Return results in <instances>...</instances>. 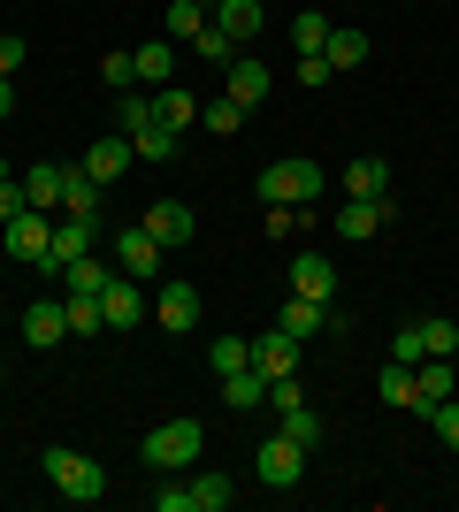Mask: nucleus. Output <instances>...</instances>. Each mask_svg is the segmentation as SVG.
<instances>
[{
  "label": "nucleus",
  "instance_id": "nucleus-43",
  "mask_svg": "<svg viewBox=\"0 0 459 512\" xmlns=\"http://www.w3.org/2000/svg\"><path fill=\"white\" fill-rule=\"evenodd\" d=\"M299 222H306V207H268V237H276V245H291Z\"/></svg>",
  "mask_w": 459,
  "mask_h": 512
},
{
  "label": "nucleus",
  "instance_id": "nucleus-4",
  "mask_svg": "<svg viewBox=\"0 0 459 512\" xmlns=\"http://www.w3.org/2000/svg\"><path fill=\"white\" fill-rule=\"evenodd\" d=\"M253 474H261L268 490H299V474H306V444H291L284 428H276V436L253 451Z\"/></svg>",
  "mask_w": 459,
  "mask_h": 512
},
{
  "label": "nucleus",
  "instance_id": "nucleus-21",
  "mask_svg": "<svg viewBox=\"0 0 459 512\" xmlns=\"http://www.w3.org/2000/svg\"><path fill=\"white\" fill-rule=\"evenodd\" d=\"M276 329H291V337H322V329H329V299H299V291H291V306H284V314H276Z\"/></svg>",
  "mask_w": 459,
  "mask_h": 512
},
{
  "label": "nucleus",
  "instance_id": "nucleus-34",
  "mask_svg": "<svg viewBox=\"0 0 459 512\" xmlns=\"http://www.w3.org/2000/svg\"><path fill=\"white\" fill-rule=\"evenodd\" d=\"M207 367H215V375H230V367H253V337H215V344H207Z\"/></svg>",
  "mask_w": 459,
  "mask_h": 512
},
{
  "label": "nucleus",
  "instance_id": "nucleus-32",
  "mask_svg": "<svg viewBox=\"0 0 459 512\" xmlns=\"http://www.w3.org/2000/svg\"><path fill=\"white\" fill-rule=\"evenodd\" d=\"M375 398L406 413V406H414V367H406V360H391V367H383V383H375Z\"/></svg>",
  "mask_w": 459,
  "mask_h": 512
},
{
  "label": "nucleus",
  "instance_id": "nucleus-44",
  "mask_svg": "<svg viewBox=\"0 0 459 512\" xmlns=\"http://www.w3.org/2000/svg\"><path fill=\"white\" fill-rule=\"evenodd\" d=\"M391 360H406V367H421V321H406L391 337Z\"/></svg>",
  "mask_w": 459,
  "mask_h": 512
},
{
  "label": "nucleus",
  "instance_id": "nucleus-10",
  "mask_svg": "<svg viewBox=\"0 0 459 512\" xmlns=\"http://www.w3.org/2000/svg\"><path fill=\"white\" fill-rule=\"evenodd\" d=\"M207 23H215L230 46H245V39H261L268 8H261V0H215V16H207Z\"/></svg>",
  "mask_w": 459,
  "mask_h": 512
},
{
  "label": "nucleus",
  "instance_id": "nucleus-41",
  "mask_svg": "<svg viewBox=\"0 0 459 512\" xmlns=\"http://www.w3.org/2000/svg\"><path fill=\"white\" fill-rule=\"evenodd\" d=\"M31 214V192H23V176H0V222H16Z\"/></svg>",
  "mask_w": 459,
  "mask_h": 512
},
{
  "label": "nucleus",
  "instance_id": "nucleus-14",
  "mask_svg": "<svg viewBox=\"0 0 459 512\" xmlns=\"http://www.w3.org/2000/svg\"><path fill=\"white\" fill-rule=\"evenodd\" d=\"M291 291H299V299H337V260L329 253H299L291 260Z\"/></svg>",
  "mask_w": 459,
  "mask_h": 512
},
{
  "label": "nucleus",
  "instance_id": "nucleus-11",
  "mask_svg": "<svg viewBox=\"0 0 459 512\" xmlns=\"http://www.w3.org/2000/svg\"><path fill=\"white\" fill-rule=\"evenodd\" d=\"M153 321H161L169 337L199 329V291H192V283H161V299H153Z\"/></svg>",
  "mask_w": 459,
  "mask_h": 512
},
{
  "label": "nucleus",
  "instance_id": "nucleus-15",
  "mask_svg": "<svg viewBox=\"0 0 459 512\" xmlns=\"http://www.w3.org/2000/svg\"><path fill=\"white\" fill-rule=\"evenodd\" d=\"M108 276H115L108 260H100V253H85V260H69V268H62L54 283H62V299H100V291H108Z\"/></svg>",
  "mask_w": 459,
  "mask_h": 512
},
{
  "label": "nucleus",
  "instance_id": "nucleus-30",
  "mask_svg": "<svg viewBox=\"0 0 459 512\" xmlns=\"http://www.w3.org/2000/svg\"><path fill=\"white\" fill-rule=\"evenodd\" d=\"M192 512H230V474L199 467V474H192Z\"/></svg>",
  "mask_w": 459,
  "mask_h": 512
},
{
  "label": "nucleus",
  "instance_id": "nucleus-35",
  "mask_svg": "<svg viewBox=\"0 0 459 512\" xmlns=\"http://www.w3.org/2000/svg\"><path fill=\"white\" fill-rule=\"evenodd\" d=\"M291 46H299V54H322V46H329V16H314V8L291 16Z\"/></svg>",
  "mask_w": 459,
  "mask_h": 512
},
{
  "label": "nucleus",
  "instance_id": "nucleus-46",
  "mask_svg": "<svg viewBox=\"0 0 459 512\" xmlns=\"http://www.w3.org/2000/svg\"><path fill=\"white\" fill-rule=\"evenodd\" d=\"M153 512H192V482H169V490H153Z\"/></svg>",
  "mask_w": 459,
  "mask_h": 512
},
{
  "label": "nucleus",
  "instance_id": "nucleus-47",
  "mask_svg": "<svg viewBox=\"0 0 459 512\" xmlns=\"http://www.w3.org/2000/svg\"><path fill=\"white\" fill-rule=\"evenodd\" d=\"M16 69H23V39H16V31H0V77H16Z\"/></svg>",
  "mask_w": 459,
  "mask_h": 512
},
{
  "label": "nucleus",
  "instance_id": "nucleus-1",
  "mask_svg": "<svg viewBox=\"0 0 459 512\" xmlns=\"http://www.w3.org/2000/svg\"><path fill=\"white\" fill-rule=\"evenodd\" d=\"M199 451H207V428L199 421H169V428H146L138 459H146L153 474H184V467H199Z\"/></svg>",
  "mask_w": 459,
  "mask_h": 512
},
{
  "label": "nucleus",
  "instance_id": "nucleus-7",
  "mask_svg": "<svg viewBox=\"0 0 459 512\" xmlns=\"http://www.w3.org/2000/svg\"><path fill=\"white\" fill-rule=\"evenodd\" d=\"M108 245H115V268H123V276H138V283H146V276H161V237H153L146 222L115 230Z\"/></svg>",
  "mask_w": 459,
  "mask_h": 512
},
{
  "label": "nucleus",
  "instance_id": "nucleus-37",
  "mask_svg": "<svg viewBox=\"0 0 459 512\" xmlns=\"http://www.w3.org/2000/svg\"><path fill=\"white\" fill-rule=\"evenodd\" d=\"M62 306H69V337H100V329H108L100 299H62Z\"/></svg>",
  "mask_w": 459,
  "mask_h": 512
},
{
  "label": "nucleus",
  "instance_id": "nucleus-22",
  "mask_svg": "<svg viewBox=\"0 0 459 512\" xmlns=\"http://www.w3.org/2000/svg\"><path fill=\"white\" fill-rule=\"evenodd\" d=\"M69 176H77V169H62V161H39V169H31V176H23V192H31V207H62V192H69Z\"/></svg>",
  "mask_w": 459,
  "mask_h": 512
},
{
  "label": "nucleus",
  "instance_id": "nucleus-9",
  "mask_svg": "<svg viewBox=\"0 0 459 512\" xmlns=\"http://www.w3.org/2000/svg\"><path fill=\"white\" fill-rule=\"evenodd\" d=\"M62 337H69V306H62V299L23 306V344H31V352H54Z\"/></svg>",
  "mask_w": 459,
  "mask_h": 512
},
{
  "label": "nucleus",
  "instance_id": "nucleus-8",
  "mask_svg": "<svg viewBox=\"0 0 459 512\" xmlns=\"http://www.w3.org/2000/svg\"><path fill=\"white\" fill-rule=\"evenodd\" d=\"M444 398H459V367L452 360H421L414 367V421H429V406H444Z\"/></svg>",
  "mask_w": 459,
  "mask_h": 512
},
{
  "label": "nucleus",
  "instance_id": "nucleus-17",
  "mask_svg": "<svg viewBox=\"0 0 459 512\" xmlns=\"http://www.w3.org/2000/svg\"><path fill=\"white\" fill-rule=\"evenodd\" d=\"M146 230L161 237V245H192L199 222H192V207H184V199H153V207H146Z\"/></svg>",
  "mask_w": 459,
  "mask_h": 512
},
{
  "label": "nucleus",
  "instance_id": "nucleus-18",
  "mask_svg": "<svg viewBox=\"0 0 459 512\" xmlns=\"http://www.w3.org/2000/svg\"><path fill=\"white\" fill-rule=\"evenodd\" d=\"M391 222V199H345V214H337V237L345 245H360V237H375Z\"/></svg>",
  "mask_w": 459,
  "mask_h": 512
},
{
  "label": "nucleus",
  "instance_id": "nucleus-49",
  "mask_svg": "<svg viewBox=\"0 0 459 512\" xmlns=\"http://www.w3.org/2000/svg\"><path fill=\"white\" fill-rule=\"evenodd\" d=\"M0 383H8V367H0Z\"/></svg>",
  "mask_w": 459,
  "mask_h": 512
},
{
  "label": "nucleus",
  "instance_id": "nucleus-28",
  "mask_svg": "<svg viewBox=\"0 0 459 512\" xmlns=\"http://www.w3.org/2000/svg\"><path fill=\"white\" fill-rule=\"evenodd\" d=\"M153 123V92L146 85H131V92H115V130L131 138V130H146Z\"/></svg>",
  "mask_w": 459,
  "mask_h": 512
},
{
  "label": "nucleus",
  "instance_id": "nucleus-13",
  "mask_svg": "<svg viewBox=\"0 0 459 512\" xmlns=\"http://www.w3.org/2000/svg\"><path fill=\"white\" fill-rule=\"evenodd\" d=\"M131 161H138V153H131V138H123V130H108V138H100V146H92L85 161H77V169H85L92 184H115V176L131 169Z\"/></svg>",
  "mask_w": 459,
  "mask_h": 512
},
{
  "label": "nucleus",
  "instance_id": "nucleus-48",
  "mask_svg": "<svg viewBox=\"0 0 459 512\" xmlns=\"http://www.w3.org/2000/svg\"><path fill=\"white\" fill-rule=\"evenodd\" d=\"M8 115H16V85H8V77H0V123H8Z\"/></svg>",
  "mask_w": 459,
  "mask_h": 512
},
{
  "label": "nucleus",
  "instance_id": "nucleus-40",
  "mask_svg": "<svg viewBox=\"0 0 459 512\" xmlns=\"http://www.w3.org/2000/svg\"><path fill=\"white\" fill-rule=\"evenodd\" d=\"M100 85H108V92H131L138 85V62H131V54H108V62H100Z\"/></svg>",
  "mask_w": 459,
  "mask_h": 512
},
{
  "label": "nucleus",
  "instance_id": "nucleus-2",
  "mask_svg": "<svg viewBox=\"0 0 459 512\" xmlns=\"http://www.w3.org/2000/svg\"><path fill=\"white\" fill-rule=\"evenodd\" d=\"M253 192H261L268 207H314V192H322V169H314L306 153H291V161H268Z\"/></svg>",
  "mask_w": 459,
  "mask_h": 512
},
{
  "label": "nucleus",
  "instance_id": "nucleus-16",
  "mask_svg": "<svg viewBox=\"0 0 459 512\" xmlns=\"http://www.w3.org/2000/svg\"><path fill=\"white\" fill-rule=\"evenodd\" d=\"M222 406L230 413H261L268 406V375L261 367H230V375H222Z\"/></svg>",
  "mask_w": 459,
  "mask_h": 512
},
{
  "label": "nucleus",
  "instance_id": "nucleus-3",
  "mask_svg": "<svg viewBox=\"0 0 459 512\" xmlns=\"http://www.w3.org/2000/svg\"><path fill=\"white\" fill-rule=\"evenodd\" d=\"M46 482L69 497V505H92V497L108 490V474H100V459H85V451L69 444H46Z\"/></svg>",
  "mask_w": 459,
  "mask_h": 512
},
{
  "label": "nucleus",
  "instance_id": "nucleus-38",
  "mask_svg": "<svg viewBox=\"0 0 459 512\" xmlns=\"http://www.w3.org/2000/svg\"><path fill=\"white\" fill-rule=\"evenodd\" d=\"M199 123H207V130H222V138H230V130H245V107L230 100V92H222L215 107H199Z\"/></svg>",
  "mask_w": 459,
  "mask_h": 512
},
{
  "label": "nucleus",
  "instance_id": "nucleus-29",
  "mask_svg": "<svg viewBox=\"0 0 459 512\" xmlns=\"http://www.w3.org/2000/svg\"><path fill=\"white\" fill-rule=\"evenodd\" d=\"M276 421H284V436H291V444H306V451H314V444H322V436H329V421H322V413H314V406H306V398H299V406H291V413H276Z\"/></svg>",
  "mask_w": 459,
  "mask_h": 512
},
{
  "label": "nucleus",
  "instance_id": "nucleus-19",
  "mask_svg": "<svg viewBox=\"0 0 459 512\" xmlns=\"http://www.w3.org/2000/svg\"><path fill=\"white\" fill-rule=\"evenodd\" d=\"M222 77H230V100H238L245 115H253V107H261L268 92H276V77H268L261 62H238V54H230V69H222Z\"/></svg>",
  "mask_w": 459,
  "mask_h": 512
},
{
  "label": "nucleus",
  "instance_id": "nucleus-25",
  "mask_svg": "<svg viewBox=\"0 0 459 512\" xmlns=\"http://www.w3.org/2000/svg\"><path fill=\"white\" fill-rule=\"evenodd\" d=\"M329 69H360L368 62V31H352V23H329Z\"/></svg>",
  "mask_w": 459,
  "mask_h": 512
},
{
  "label": "nucleus",
  "instance_id": "nucleus-24",
  "mask_svg": "<svg viewBox=\"0 0 459 512\" xmlns=\"http://www.w3.org/2000/svg\"><path fill=\"white\" fill-rule=\"evenodd\" d=\"M345 199H391V161H352L345 169Z\"/></svg>",
  "mask_w": 459,
  "mask_h": 512
},
{
  "label": "nucleus",
  "instance_id": "nucleus-27",
  "mask_svg": "<svg viewBox=\"0 0 459 512\" xmlns=\"http://www.w3.org/2000/svg\"><path fill=\"white\" fill-rule=\"evenodd\" d=\"M153 123H169V130L199 123V100H192L184 85H161V92H153Z\"/></svg>",
  "mask_w": 459,
  "mask_h": 512
},
{
  "label": "nucleus",
  "instance_id": "nucleus-39",
  "mask_svg": "<svg viewBox=\"0 0 459 512\" xmlns=\"http://www.w3.org/2000/svg\"><path fill=\"white\" fill-rule=\"evenodd\" d=\"M192 54H199V62H215V69H230V54H238V46H230V39L215 31V23H207V31L192 39Z\"/></svg>",
  "mask_w": 459,
  "mask_h": 512
},
{
  "label": "nucleus",
  "instance_id": "nucleus-12",
  "mask_svg": "<svg viewBox=\"0 0 459 512\" xmlns=\"http://www.w3.org/2000/svg\"><path fill=\"white\" fill-rule=\"evenodd\" d=\"M253 367H261L268 383H284L291 367H299V337H291V329H261V337H253Z\"/></svg>",
  "mask_w": 459,
  "mask_h": 512
},
{
  "label": "nucleus",
  "instance_id": "nucleus-42",
  "mask_svg": "<svg viewBox=\"0 0 459 512\" xmlns=\"http://www.w3.org/2000/svg\"><path fill=\"white\" fill-rule=\"evenodd\" d=\"M429 428H437L444 444L459 451V398H444V406H429Z\"/></svg>",
  "mask_w": 459,
  "mask_h": 512
},
{
  "label": "nucleus",
  "instance_id": "nucleus-31",
  "mask_svg": "<svg viewBox=\"0 0 459 512\" xmlns=\"http://www.w3.org/2000/svg\"><path fill=\"white\" fill-rule=\"evenodd\" d=\"M131 153H138V161H176V130H169V123L131 130Z\"/></svg>",
  "mask_w": 459,
  "mask_h": 512
},
{
  "label": "nucleus",
  "instance_id": "nucleus-45",
  "mask_svg": "<svg viewBox=\"0 0 459 512\" xmlns=\"http://www.w3.org/2000/svg\"><path fill=\"white\" fill-rule=\"evenodd\" d=\"M329 77H337V69H329V54H299V85H306V92L329 85Z\"/></svg>",
  "mask_w": 459,
  "mask_h": 512
},
{
  "label": "nucleus",
  "instance_id": "nucleus-20",
  "mask_svg": "<svg viewBox=\"0 0 459 512\" xmlns=\"http://www.w3.org/2000/svg\"><path fill=\"white\" fill-rule=\"evenodd\" d=\"M46 245H54V230H46V214H39V207L8 222V253H16V260H46Z\"/></svg>",
  "mask_w": 459,
  "mask_h": 512
},
{
  "label": "nucleus",
  "instance_id": "nucleus-33",
  "mask_svg": "<svg viewBox=\"0 0 459 512\" xmlns=\"http://www.w3.org/2000/svg\"><path fill=\"white\" fill-rule=\"evenodd\" d=\"M62 214H85V222H100V184H92L85 169L69 176V192H62Z\"/></svg>",
  "mask_w": 459,
  "mask_h": 512
},
{
  "label": "nucleus",
  "instance_id": "nucleus-5",
  "mask_svg": "<svg viewBox=\"0 0 459 512\" xmlns=\"http://www.w3.org/2000/svg\"><path fill=\"white\" fill-rule=\"evenodd\" d=\"M92 245H100V222H85V214H62V222H54V245H46V276H62L69 260H85Z\"/></svg>",
  "mask_w": 459,
  "mask_h": 512
},
{
  "label": "nucleus",
  "instance_id": "nucleus-36",
  "mask_svg": "<svg viewBox=\"0 0 459 512\" xmlns=\"http://www.w3.org/2000/svg\"><path fill=\"white\" fill-rule=\"evenodd\" d=\"M207 31V8L199 0H169V39H199Z\"/></svg>",
  "mask_w": 459,
  "mask_h": 512
},
{
  "label": "nucleus",
  "instance_id": "nucleus-6",
  "mask_svg": "<svg viewBox=\"0 0 459 512\" xmlns=\"http://www.w3.org/2000/svg\"><path fill=\"white\" fill-rule=\"evenodd\" d=\"M100 314H108V329H138V321L153 314L146 283H138V276H123V268H115V276H108V291H100Z\"/></svg>",
  "mask_w": 459,
  "mask_h": 512
},
{
  "label": "nucleus",
  "instance_id": "nucleus-26",
  "mask_svg": "<svg viewBox=\"0 0 459 512\" xmlns=\"http://www.w3.org/2000/svg\"><path fill=\"white\" fill-rule=\"evenodd\" d=\"M421 360H459V321L452 314H429V321H421Z\"/></svg>",
  "mask_w": 459,
  "mask_h": 512
},
{
  "label": "nucleus",
  "instance_id": "nucleus-23",
  "mask_svg": "<svg viewBox=\"0 0 459 512\" xmlns=\"http://www.w3.org/2000/svg\"><path fill=\"white\" fill-rule=\"evenodd\" d=\"M131 62H138V85H146V92L176 85V77H169V69H176V46H169V39H146V46L131 54Z\"/></svg>",
  "mask_w": 459,
  "mask_h": 512
}]
</instances>
